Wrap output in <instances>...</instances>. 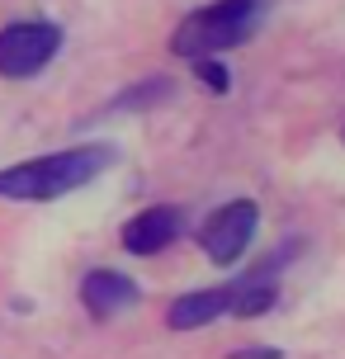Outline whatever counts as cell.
<instances>
[{"instance_id": "obj_1", "label": "cell", "mask_w": 345, "mask_h": 359, "mask_svg": "<svg viewBox=\"0 0 345 359\" xmlns=\"http://www.w3.org/2000/svg\"><path fill=\"white\" fill-rule=\"evenodd\" d=\"M119 161V151L104 142L90 147H67L53 156H34V161H15L0 170V198H15V203H53V198L86 189L95 175H104Z\"/></svg>"}, {"instance_id": "obj_2", "label": "cell", "mask_w": 345, "mask_h": 359, "mask_svg": "<svg viewBox=\"0 0 345 359\" xmlns=\"http://www.w3.org/2000/svg\"><path fill=\"white\" fill-rule=\"evenodd\" d=\"M265 10H270V0H213L203 10H189L170 34V53L184 57V62L232 53L260 29Z\"/></svg>"}, {"instance_id": "obj_3", "label": "cell", "mask_w": 345, "mask_h": 359, "mask_svg": "<svg viewBox=\"0 0 345 359\" xmlns=\"http://www.w3.org/2000/svg\"><path fill=\"white\" fill-rule=\"evenodd\" d=\"M57 53H62V29L48 19H19L0 29V76L5 81L38 76Z\"/></svg>"}, {"instance_id": "obj_4", "label": "cell", "mask_w": 345, "mask_h": 359, "mask_svg": "<svg viewBox=\"0 0 345 359\" xmlns=\"http://www.w3.org/2000/svg\"><path fill=\"white\" fill-rule=\"evenodd\" d=\"M255 227H260V208H255L251 198H227V203H218L213 213L203 217L199 227V251L213 260V265H236L241 255H246V246H251Z\"/></svg>"}, {"instance_id": "obj_5", "label": "cell", "mask_w": 345, "mask_h": 359, "mask_svg": "<svg viewBox=\"0 0 345 359\" xmlns=\"http://www.w3.org/2000/svg\"><path fill=\"white\" fill-rule=\"evenodd\" d=\"M218 317H236V279L180 293L175 303L165 307V326H170V331H199V326L218 322Z\"/></svg>"}, {"instance_id": "obj_6", "label": "cell", "mask_w": 345, "mask_h": 359, "mask_svg": "<svg viewBox=\"0 0 345 359\" xmlns=\"http://www.w3.org/2000/svg\"><path fill=\"white\" fill-rule=\"evenodd\" d=\"M180 222H184V213L175 203H151V208H142L137 217H128L119 241H123L128 255H161L165 246L180 236Z\"/></svg>"}, {"instance_id": "obj_7", "label": "cell", "mask_w": 345, "mask_h": 359, "mask_svg": "<svg viewBox=\"0 0 345 359\" xmlns=\"http://www.w3.org/2000/svg\"><path fill=\"white\" fill-rule=\"evenodd\" d=\"M142 298V288L133 284L128 274H119V269H86L81 274V307L90 312V317H114V312H123V307H133Z\"/></svg>"}, {"instance_id": "obj_8", "label": "cell", "mask_w": 345, "mask_h": 359, "mask_svg": "<svg viewBox=\"0 0 345 359\" xmlns=\"http://www.w3.org/2000/svg\"><path fill=\"white\" fill-rule=\"evenodd\" d=\"M194 76H199V86H208L213 95H227V90H232V76H227V67H222L218 57H203V62H194Z\"/></svg>"}, {"instance_id": "obj_9", "label": "cell", "mask_w": 345, "mask_h": 359, "mask_svg": "<svg viewBox=\"0 0 345 359\" xmlns=\"http://www.w3.org/2000/svg\"><path fill=\"white\" fill-rule=\"evenodd\" d=\"M161 95H170V81H147L142 90L119 95V100H114V109H137V104H147V100H161Z\"/></svg>"}, {"instance_id": "obj_10", "label": "cell", "mask_w": 345, "mask_h": 359, "mask_svg": "<svg viewBox=\"0 0 345 359\" xmlns=\"http://www.w3.org/2000/svg\"><path fill=\"white\" fill-rule=\"evenodd\" d=\"M232 359H284V350H274V345H246V350H236Z\"/></svg>"}, {"instance_id": "obj_11", "label": "cell", "mask_w": 345, "mask_h": 359, "mask_svg": "<svg viewBox=\"0 0 345 359\" xmlns=\"http://www.w3.org/2000/svg\"><path fill=\"white\" fill-rule=\"evenodd\" d=\"M341 137H345V133H341Z\"/></svg>"}]
</instances>
